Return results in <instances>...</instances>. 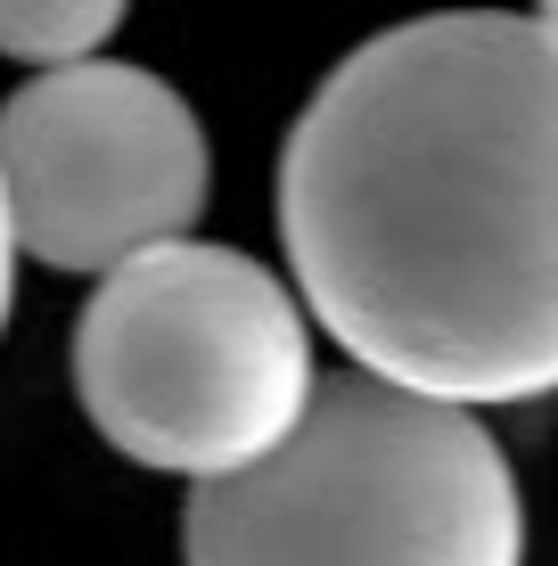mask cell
Here are the masks:
<instances>
[{"mask_svg": "<svg viewBox=\"0 0 558 566\" xmlns=\"http://www.w3.org/2000/svg\"><path fill=\"white\" fill-rule=\"evenodd\" d=\"M313 321L239 247H157L99 280L74 321V395L124 460L222 484L313 411Z\"/></svg>", "mask_w": 558, "mask_h": 566, "instance_id": "cell-3", "label": "cell"}, {"mask_svg": "<svg viewBox=\"0 0 558 566\" xmlns=\"http://www.w3.org/2000/svg\"><path fill=\"white\" fill-rule=\"evenodd\" d=\"M534 25H543V42L558 50V0H534Z\"/></svg>", "mask_w": 558, "mask_h": 566, "instance_id": "cell-7", "label": "cell"}, {"mask_svg": "<svg viewBox=\"0 0 558 566\" xmlns=\"http://www.w3.org/2000/svg\"><path fill=\"white\" fill-rule=\"evenodd\" d=\"M296 296L361 378L493 411L558 395V50L534 17L370 33L280 156Z\"/></svg>", "mask_w": 558, "mask_h": 566, "instance_id": "cell-1", "label": "cell"}, {"mask_svg": "<svg viewBox=\"0 0 558 566\" xmlns=\"http://www.w3.org/2000/svg\"><path fill=\"white\" fill-rule=\"evenodd\" d=\"M9 304H17V230H9V198H0V328H9Z\"/></svg>", "mask_w": 558, "mask_h": 566, "instance_id": "cell-6", "label": "cell"}, {"mask_svg": "<svg viewBox=\"0 0 558 566\" xmlns=\"http://www.w3.org/2000/svg\"><path fill=\"white\" fill-rule=\"evenodd\" d=\"M131 0H0V57L17 66H83L99 57V42L124 25Z\"/></svg>", "mask_w": 558, "mask_h": 566, "instance_id": "cell-5", "label": "cell"}, {"mask_svg": "<svg viewBox=\"0 0 558 566\" xmlns=\"http://www.w3.org/2000/svg\"><path fill=\"white\" fill-rule=\"evenodd\" d=\"M189 566H526V501L476 411L387 378H320L272 460L198 484Z\"/></svg>", "mask_w": 558, "mask_h": 566, "instance_id": "cell-2", "label": "cell"}, {"mask_svg": "<svg viewBox=\"0 0 558 566\" xmlns=\"http://www.w3.org/2000/svg\"><path fill=\"white\" fill-rule=\"evenodd\" d=\"M214 156L189 99L148 66L33 74L0 107V198L17 255L50 271H124L157 247H181L206 213Z\"/></svg>", "mask_w": 558, "mask_h": 566, "instance_id": "cell-4", "label": "cell"}]
</instances>
